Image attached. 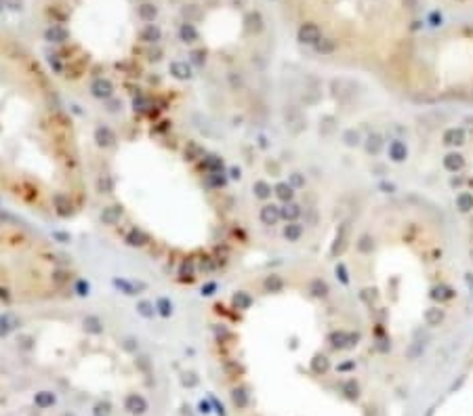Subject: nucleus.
I'll return each mask as SVG.
<instances>
[{
	"instance_id": "6",
	"label": "nucleus",
	"mask_w": 473,
	"mask_h": 416,
	"mask_svg": "<svg viewBox=\"0 0 473 416\" xmlns=\"http://www.w3.org/2000/svg\"><path fill=\"white\" fill-rule=\"evenodd\" d=\"M160 36H162V34H160V27L154 25V23L145 25V29L141 32V40H145V42H158Z\"/></svg>"
},
{
	"instance_id": "5",
	"label": "nucleus",
	"mask_w": 473,
	"mask_h": 416,
	"mask_svg": "<svg viewBox=\"0 0 473 416\" xmlns=\"http://www.w3.org/2000/svg\"><path fill=\"white\" fill-rule=\"evenodd\" d=\"M46 40H51V42H65L67 40V29L61 27V25H53L46 29Z\"/></svg>"
},
{
	"instance_id": "1",
	"label": "nucleus",
	"mask_w": 473,
	"mask_h": 416,
	"mask_svg": "<svg viewBox=\"0 0 473 416\" xmlns=\"http://www.w3.org/2000/svg\"><path fill=\"white\" fill-rule=\"evenodd\" d=\"M394 93L412 103L473 109V55L419 57L408 55L389 69Z\"/></svg>"
},
{
	"instance_id": "16",
	"label": "nucleus",
	"mask_w": 473,
	"mask_h": 416,
	"mask_svg": "<svg viewBox=\"0 0 473 416\" xmlns=\"http://www.w3.org/2000/svg\"><path fill=\"white\" fill-rule=\"evenodd\" d=\"M61 416H74V414H69V412H65V414H61Z\"/></svg>"
},
{
	"instance_id": "14",
	"label": "nucleus",
	"mask_w": 473,
	"mask_h": 416,
	"mask_svg": "<svg viewBox=\"0 0 473 416\" xmlns=\"http://www.w3.org/2000/svg\"><path fill=\"white\" fill-rule=\"evenodd\" d=\"M11 328H15V326H11V324H8V318H0V337H4V334L11 330Z\"/></svg>"
},
{
	"instance_id": "8",
	"label": "nucleus",
	"mask_w": 473,
	"mask_h": 416,
	"mask_svg": "<svg viewBox=\"0 0 473 416\" xmlns=\"http://www.w3.org/2000/svg\"><path fill=\"white\" fill-rule=\"evenodd\" d=\"M179 36L183 42H194V40H198V32H196V27L192 23H183L179 29Z\"/></svg>"
},
{
	"instance_id": "11",
	"label": "nucleus",
	"mask_w": 473,
	"mask_h": 416,
	"mask_svg": "<svg viewBox=\"0 0 473 416\" xmlns=\"http://www.w3.org/2000/svg\"><path fill=\"white\" fill-rule=\"evenodd\" d=\"M246 27L250 29V32H261L263 29V17H261L259 13H250L248 17H246Z\"/></svg>"
},
{
	"instance_id": "3",
	"label": "nucleus",
	"mask_w": 473,
	"mask_h": 416,
	"mask_svg": "<svg viewBox=\"0 0 473 416\" xmlns=\"http://www.w3.org/2000/svg\"><path fill=\"white\" fill-rule=\"evenodd\" d=\"M322 38H324V36H322V29H320V25L314 23V21H307V23H303V25L299 27V40H301L303 44L316 46Z\"/></svg>"
},
{
	"instance_id": "4",
	"label": "nucleus",
	"mask_w": 473,
	"mask_h": 416,
	"mask_svg": "<svg viewBox=\"0 0 473 416\" xmlns=\"http://www.w3.org/2000/svg\"><path fill=\"white\" fill-rule=\"evenodd\" d=\"M124 408H126V412H130V414L141 416V414H145V410H147V402L141 398V395L130 393L128 398L124 400Z\"/></svg>"
},
{
	"instance_id": "15",
	"label": "nucleus",
	"mask_w": 473,
	"mask_h": 416,
	"mask_svg": "<svg viewBox=\"0 0 473 416\" xmlns=\"http://www.w3.org/2000/svg\"><path fill=\"white\" fill-rule=\"evenodd\" d=\"M455 2H461V4H463V2H467V0H455Z\"/></svg>"
},
{
	"instance_id": "2",
	"label": "nucleus",
	"mask_w": 473,
	"mask_h": 416,
	"mask_svg": "<svg viewBox=\"0 0 473 416\" xmlns=\"http://www.w3.org/2000/svg\"><path fill=\"white\" fill-rule=\"evenodd\" d=\"M442 145L446 147L436 158L440 177L473 257V126L457 128L455 135L442 139Z\"/></svg>"
},
{
	"instance_id": "10",
	"label": "nucleus",
	"mask_w": 473,
	"mask_h": 416,
	"mask_svg": "<svg viewBox=\"0 0 473 416\" xmlns=\"http://www.w3.org/2000/svg\"><path fill=\"white\" fill-rule=\"evenodd\" d=\"M156 15H158V8H156L154 4L145 2V4H141V6H139V17L143 19V21H154Z\"/></svg>"
},
{
	"instance_id": "9",
	"label": "nucleus",
	"mask_w": 473,
	"mask_h": 416,
	"mask_svg": "<svg viewBox=\"0 0 473 416\" xmlns=\"http://www.w3.org/2000/svg\"><path fill=\"white\" fill-rule=\"evenodd\" d=\"M55 404V395L51 391H40L36 393V406L38 408H51Z\"/></svg>"
},
{
	"instance_id": "13",
	"label": "nucleus",
	"mask_w": 473,
	"mask_h": 416,
	"mask_svg": "<svg viewBox=\"0 0 473 416\" xmlns=\"http://www.w3.org/2000/svg\"><path fill=\"white\" fill-rule=\"evenodd\" d=\"M231 400H234V404L238 406V408H244L246 402H248V395L244 389H234V393H231Z\"/></svg>"
},
{
	"instance_id": "7",
	"label": "nucleus",
	"mask_w": 473,
	"mask_h": 416,
	"mask_svg": "<svg viewBox=\"0 0 473 416\" xmlns=\"http://www.w3.org/2000/svg\"><path fill=\"white\" fill-rule=\"evenodd\" d=\"M90 88H93V95H97V97H107L109 93H112V84H109L107 80H101V78L95 80Z\"/></svg>"
},
{
	"instance_id": "12",
	"label": "nucleus",
	"mask_w": 473,
	"mask_h": 416,
	"mask_svg": "<svg viewBox=\"0 0 473 416\" xmlns=\"http://www.w3.org/2000/svg\"><path fill=\"white\" fill-rule=\"evenodd\" d=\"M170 72H173L177 78H189V67H187V63H183V61H175L173 65H170Z\"/></svg>"
}]
</instances>
